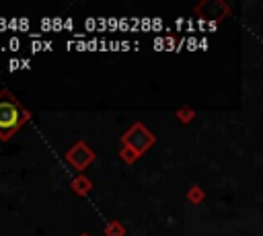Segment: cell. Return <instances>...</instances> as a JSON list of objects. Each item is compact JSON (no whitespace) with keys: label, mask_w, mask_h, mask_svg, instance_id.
Listing matches in <instances>:
<instances>
[{"label":"cell","mask_w":263,"mask_h":236,"mask_svg":"<svg viewBox=\"0 0 263 236\" xmlns=\"http://www.w3.org/2000/svg\"><path fill=\"white\" fill-rule=\"evenodd\" d=\"M29 117L31 113L10 90H0V140H10L29 121Z\"/></svg>","instance_id":"6da1fadb"},{"label":"cell","mask_w":263,"mask_h":236,"mask_svg":"<svg viewBox=\"0 0 263 236\" xmlns=\"http://www.w3.org/2000/svg\"><path fill=\"white\" fill-rule=\"evenodd\" d=\"M72 189H74V193H78V195H86V193H90V189H92V181L90 179H86L84 174L82 176H76L74 181H72Z\"/></svg>","instance_id":"277c9868"},{"label":"cell","mask_w":263,"mask_h":236,"mask_svg":"<svg viewBox=\"0 0 263 236\" xmlns=\"http://www.w3.org/2000/svg\"><path fill=\"white\" fill-rule=\"evenodd\" d=\"M119 156H121V160H123V162L132 164V162H136V158H138L140 154H138V152H134L132 148H125V146H123V148H121V152H119Z\"/></svg>","instance_id":"8992f818"},{"label":"cell","mask_w":263,"mask_h":236,"mask_svg":"<svg viewBox=\"0 0 263 236\" xmlns=\"http://www.w3.org/2000/svg\"><path fill=\"white\" fill-rule=\"evenodd\" d=\"M18 68H23L21 62H18V60H10V72H14V70H18Z\"/></svg>","instance_id":"52a82bcc"},{"label":"cell","mask_w":263,"mask_h":236,"mask_svg":"<svg viewBox=\"0 0 263 236\" xmlns=\"http://www.w3.org/2000/svg\"><path fill=\"white\" fill-rule=\"evenodd\" d=\"M66 160H68L76 170H84V168L95 160V152H92L84 142H76V144L66 152Z\"/></svg>","instance_id":"3957f363"},{"label":"cell","mask_w":263,"mask_h":236,"mask_svg":"<svg viewBox=\"0 0 263 236\" xmlns=\"http://www.w3.org/2000/svg\"><path fill=\"white\" fill-rule=\"evenodd\" d=\"M121 144L125 148H132L138 154H144L152 144H154V135L142 125V123H134L123 135H121Z\"/></svg>","instance_id":"7a4b0ae2"},{"label":"cell","mask_w":263,"mask_h":236,"mask_svg":"<svg viewBox=\"0 0 263 236\" xmlns=\"http://www.w3.org/2000/svg\"><path fill=\"white\" fill-rule=\"evenodd\" d=\"M10 47L12 49H18V39H10Z\"/></svg>","instance_id":"ba28073f"},{"label":"cell","mask_w":263,"mask_h":236,"mask_svg":"<svg viewBox=\"0 0 263 236\" xmlns=\"http://www.w3.org/2000/svg\"><path fill=\"white\" fill-rule=\"evenodd\" d=\"M80 236H88V234H80Z\"/></svg>","instance_id":"30bf717a"},{"label":"cell","mask_w":263,"mask_h":236,"mask_svg":"<svg viewBox=\"0 0 263 236\" xmlns=\"http://www.w3.org/2000/svg\"><path fill=\"white\" fill-rule=\"evenodd\" d=\"M18 25H21V29H27V27H29V21H25V18H23Z\"/></svg>","instance_id":"9c48e42d"},{"label":"cell","mask_w":263,"mask_h":236,"mask_svg":"<svg viewBox=\"0 0 263 236\" xmlns=\"http://www.w3.org/2000/svg\"><path fill=\"white\" fill-rule=\"evenodd\" d=\"M105 234H107V236H123L125 230H123V226H121L119 222H109V224L105 226Z\"/></svg>","instance_id":"5b68a950"}]
</instances>
